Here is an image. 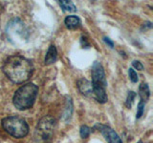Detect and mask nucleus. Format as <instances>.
I'll use <instances>...</instances> for the list:
<instances>
[{
  "mask_svg": "<svg viewBox=\"0 0 153 143\" xmlns=\"http://www.w3.org/2000/svg\"><path fill=\"white\" fill-rule=\"evenodd\" d=\"M3 72L10 80L19 84L31 77L33 73V65L31 60L21 55H12L4 62Z\"/></svg>",
  "mask_w": 153,
  "mask_h": 143,
  "instance_id": "obj_1",
  "label": "nucleus"
},
{
  "mask_svg": "<svg viewBox=\"0 0 153 143\" xmlns=\"http://www.w3.org/2000/svg\"><path fill=\"white\" fill-rule=\"evenodd\" d=\"M91 75H92V82H91V84H92L93 97L100 103L107 102V81L106 77H105L103 67L100 62H95L93 64L92 70H91Z\"/></svg>",
  "mask_w": 153,
  "mask_h": 143,
  "instance_id": "obj_2",
  "label": "nucleus"
},
{
  "mask_svg": "<svg viewBox=\"0 0 153 143\" xmlns=\"http://www.w3.org/2000/svg\"><path fill=\"white\" fill-rule=\"evenodd\" d=\"M38 87L33 83H27L16 90L13 97V105L18 110H27L33 107L37 97Z\"/></svg>",
  "mask_w": 153,
  "mask_h": 143,
  "instance_id": "obj_3",
  "label": "nucleus"
},
{
  "mask_svg": "<svg viewBox=\"0 0 153 143\" xmlns=\"http://www.w3.org/2000/svg\"><path fill=\"white\" fill-rule=\"evenodd\" d=\"M2 127L9 135L16 138H22L29 133V126L25 119L19 116H8L2 120Z\"/></svg>",
  "mask_w": 153,
  "mask_h": 143,
  "instance_id": "obj_4",
  "label": "nucleus"
},
{
  "mask_svg": "<svg viewBox=\"0 0 153 143\" xmlns=\"http://www.w3.org/2000/svg\"><path fill=\"white\" fill-rule=\"evenodd\" d=\"M56 128V120L51 116L42 117L38 122L35 137L37 143H49L54 136Z\"/></svg>",
  "mask_w": 153,
  "mask_h": 143,
  "instance_id": "obj_5",
  "label": "nucleus"
},
{
  "mask_svg": "<svg viewBox=\"0 0 153 143\" xmlns=\"http://www.w3.org/2000/svg\"><path fill=\"white\" fill-rule=\"evenodd\" d=\"M99 129L104 136V137L106 138L108 143H123L121 138H120V136L115 133L113 129L105 125H99Z\"/></svg>",
  "mask_w": 153,
  "mask_h": 143,
  "instance_id": "obj_6",
  "label": "nucleus"
},
{
  "mask_svg": "<svg viewBox=\"0 0 153 143\" xmlns=\"http://www.w3.org/2000/svg\"><path fill=\"white\" fill-rule=\"evenodd\" d=\"M79 89L81 92V94H83L85 95H91L93 97V90H92V84L86 79H80L78 82Z\"/></svg>",
  "mask_w": 153,
  "mask_h": 143,
  "instance_id": "obj_7",
  "label": "nucleus"
},
{
  "mask_svg": "<svg viewBox=\"0 0 153 143\" xmlns=\"http://www.w3.org/2000/svg\"><path fill=\"white\" fill-rule=\"evenodd\" d=\"M56 58H57V51H56V48L55 45H51L49 47V49L47 51V54H46V56H45V64L46 65H50V64H53L55 63L56 61Z\"/></svg>",
  "mask_w": 153,
  "mask_h": 143,
  "instance_id": "obj_8",
  "label": "nucleus"
},
{
  "mask_svg": "<svg viewBox=\"0 0 153 143\" xmlns=\"http://www.w3.org/2000/svg\"><path fill=\"white\" fill-rule=\"evenodd\" d=\"M64 23H65V26L68 29L74 30V29H76V28H79L80 26L81 21H80V19L78 16H76V15H69V16H67L65 18Z\"/></svg>",
  "mask_w": 153,
  "mask_h": 143,
  "instance_id": "obj_9",
  "label": "nucleus"
},
{
  "mask_svg": "<svg viewBox=\"0 0 153 143\" xmlns=\"http://www.w3.org/2000/svg\"><path fill=\"white\" fill-rule=\"evenodd\" d=\"M139 95L141 97V101L146 102V100L150 95V91L146 83H142L140 85V87H139Z\"/></svg>",
  "mask_w": 153,
  "mask_h": 143,
  "instance_id": "obj_10",
  "label": "nucleus"
},
{
  "mask_svg": "<svg viewBox=\"0 0 153 143\" xmlns=\"http://www.w3.org/2000/svg\"><path fill=\"white\" fill-rule=\"evenodd\" d=\"M59 5L62 8L64 12H70V13H74L76 12V8L74 5V3L72 1H68V0H62L59 1Z\"/></svg>",
  "mask_w": 153,
  "mask_h": 143,
  "instance_id": "obj_11",
  "label": "nucleus"
},
{
  "mask_svg": "<svg viewBox=\"0 0 153 143\" xmlns=\"http://www.w3.org/2000/svg\"><path fill=\"white\" fill-rule=\"evenodd\" d=\"M136 97V94L134 92H128V94H127V98H126V105L127 108H131L132 106V103L134 101V99Z\"/></svg>",
  "mask_w": 153,
  "mask_h": 143,
  "instance_id": "obj_12",
  "label": "nucleus"
},
{
  "mask_svg": "<svg viewBox=\"0 0 153 143\" xmlns=\"http://www.w3.org/2000/svg\"><path fill=\"white\" fill-rule=\"evenodd\" d=\"M91 133V129L88 126H81L80 128V136L82 138H87Z\"/></svg>",
  "mask_w": 153,
  "mask_h": 143,
  "instance_id": "obj_13",
  "label": "nucleus"
},
{
  "mask_svg": "<svg viewBox=\"0 0 153 143\" xmlns=\"http://www.w3.org/2000/svg\"><path fill=\"white\" fill-rule=\"evenodd\" d=\"M143 111H145V102L143 101H140L138 104V110H137V118H140L143 114Z\"/></svg>",
  "mask_w": 153,
  "mask_h": 143,
  "instance_id": "obj_14",
  "label": "nucleus"
},
{
  "mask_svg": "<svg viewBox=\"0 0 153 143\" xmlns=\"http://www.w3.org/2000/svg\"><path fill=\"white\" fill-rule=\"evenodd\" d=\"M128 74H129V78H130V80L132 81V82L136 83L138 81V74L135 72V70H133V69L130 68L128 71Z\"/></svg>",
  "mask_w": 153,
  "mask_h": 143,
  "instance_id": "obj_15",
  "label": "nucleus"
},
{
  "mask_svg": "<svg viewBox=\"0 0 153 143\" xmlns=\"http://www.w3.org/2000/svg\"><path fill=\"white\" fill-rule=\"evenodd\" d=\"M132 65H133L134 68L137 69V70H139V71H143V64L141 63L140 61L134 60V61L132 62Z\"/></svg>",
  "mask_w": 153,
  "mask_h": 143,
  "instance_id": "obj_16",
  "label": "nucleus"
},
{
  "mask_svg": "<svg viewBox=\"0 0 153 143\" xmlns=\"http://www.w3.org/2000/svg\"><path fill=\"white\" fill-rule=\"evenodd\" d=\"M103 40H104V42L106 43L107 45H109L111 48H113V47H114V43H113V41L110 40L108 37H104V38H103Z\"/></svg>",
  "mask_w": 153,
  "mask_h": 143,
  "instance_id": "obj_17",
  "label": "nucleus"
}]
</instances>
